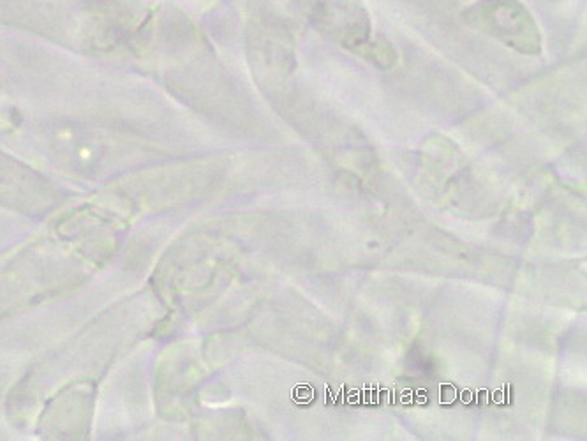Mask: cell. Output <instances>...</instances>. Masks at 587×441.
I'll return each instance as SVG.
<instances>
[{"label": "cell", "instance_id": "cell-1", "mask_svg": "<svg viewBox=\"0 0 587 441\" xmlns=\"http://www.w3.org/2000/svg\"><path fill=\"white\" fill-rule=\"evenodd\" d=\"M466 22L521 52H540L538 25L519 0H478L466 11Z\"/></svg>", "mask_w": 587, "mask_h": 441}]
</instances>
